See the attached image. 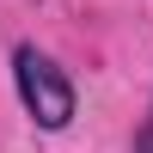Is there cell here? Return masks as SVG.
I'll list each match as a JSON object with an SVG mask.
<instances>
[{
  "instance_id": "cell-1",
  "label": "cell",
  "mask_w": 153,
  "mask_h": 153,
  "mask_svg": "<svg viewBox=\"0 0 153 153\" xmlns=\"http://www.w3.org/2000/svg\"><path fill=\"white\" fill-rule=\"evenodd\" d=\"M12 86H19V104L31 110L37 129L55 135V129L74 123V80H68L37 43H19V49H12Z\"/></svg>"
},
{
  "instance_id": "cell-2",
  "label": "cell",
  "mask_w": 153,
  "mask_h": 153,
  "mask_svg": "<svg viewBox=\"0 0 153 153\" xmlns=\"http://www.w3.org/2000/svg\"><path fill=\"white\" fill-rule=\"evenodd\" d=\"M135 153H153V104H147V123L135 129Z\"/></svg>"
}]
</instances>
